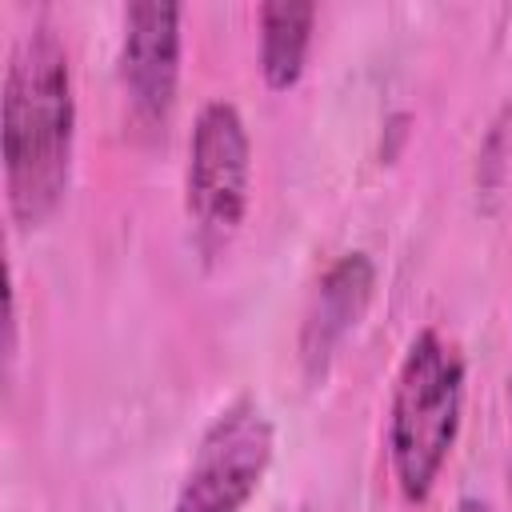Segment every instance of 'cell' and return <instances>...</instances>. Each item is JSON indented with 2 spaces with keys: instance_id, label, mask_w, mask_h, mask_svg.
I'll use <instances>...</instances> for the list:
<instances>
[{
  "instance_id": "7",
  "label": "cell",
  "mask_w": 512,
  "mask_h": 512,
  "mask_svg": "<svg viewBox=\"0 0 512 512\" xmlns=\"http://www.w3.org/2000/svg\"><path fill=\"white\" fill-rule=\"evenodd\" d=\"M312 24H316V4L304 0L260 4V72L268 88L284 92L304 76Z\"/></svg>"
},
{
  "instance_id": "6",
  "label": "cell",
  "mask_w": 512,
  "mask_h": 512,
  "mask_svg": "<svg viewBox=\"0 0 512 512\" xmlns=\"http://www.w3.org/2000/svg\"><path fill=\"white\" fill-rule=\"evenodd\" d=\"M372 292H376V264L364 248L340 252L324 268L300 324V368L308 380H324L332 356L368 312Z\"/></svg>"
},
{
  "instance_id": "4",
  "label": "cell",
  "mask_w": 512,
  "mask_h": 512,
  "mask_svg": "<svg viewBox=\"0 0 512 512\" xmlns=\"http://www.w3.org/2000/svg\"><path fill=\"white\" fill-rule=\"evenodd\" d=\"M276 428L260 400L236 396L200 436L192 464L176 488L172 512H244L268 476Z\"/></svg>"
},
{
  "instance_id": "1",
  "label": "cell",
  "mask_w": 512,
  "mask_h": 512,
  "mask_svg": "<svg viewBox=\"0 0 512 512\" xmlns=\"http://www.w3.org/2000/svg\"><path fill=\"white\" fill-rule=\"evenodd\" d=\"M76 148V92L68 48L48 20L24 28L4 68V200L20 228H40L64 200Z\"/></svg>"
},
{
  "instance_id": "3",
  "label": "cell",
  "mask_w": 512,
  "mask_h": 512,
  "mask_svg": "<svg viewBox=\"0 0 512 512\" xmlns=\"http://www.w3.org/2000/svg\"><path fill=\"white\" fill-rule=\"evenodd\" d=\"M252 140L240 108L224 96L196 112L184 164V212L196 228L200 252H220L248 216Z\"/></svg>"
},
{
  "instance_id": "5",
  "label": "cell",
  "mask_w": 512,
  "mask_h": 512,
  "mask_svg": "<svg viewBox=\"0 0 512 512\" xmlns=\"http://www.w3.org/2000/svg\"><path fill=\"white\" fill-rule=\"evenodd\" d=\"M184 8L168 0H144L124 8L120 36V88L140 124H164L180 88V32Z\"/></svg>"
},
{
  "instance_id": "9",
  "label": "cell",
  "mask_w": 512,
  "mask_h": 512,
  "mask_svg": "<svg viewBox=\"0 0 512 512\" xmlns=\"http://www.w3.org/2000/svg\"><path fill=\"white\" fill-rule=\"evenodd\" d=\"M508 408H512V368H508ZM508 440H512V416H508ZM508 488H512V448H508Z\"/></svg>"
},
{
  "instance_id": "2",
  "label": "cell",
  "mask_w": 512,
  "mask_h": 512,
  "mask_svg": "<svg viewBox=\"0 0 512 512\" xmlns=\"http://www.w3.org/2000/svg\"><path fill=\"white\" fill-rule=\"evenodd\" d=\"M464 412V356L436 332L420 328L396 368L388 400V468L408 504H424L448 464Z\"/></svg>"
},
{
  "instance_id": "10",
  "label": "cell",
  "mask_w": 512,
  "mask_h": 512,
  "mask_svg": "<svg viewBox=\"0 0 512 512\" xmlns=\"http://www.w3.org/2000/svg\"><path fill=\"white\" fill-rule=\"evenodd\" d=\"M304 512H308V508H304Z\"/></svg>"
},
{
  "instance_id": "8",
  "label": "cell",
  "mask_w": 512,
  "mask_h": 512,
  "mask_svg": "<svg viewBox=\"0 0 512 512\" xmlns=\"http://www.w3.org/2000/svg\"><path fill=\"white\" fill-rule=\"evenodd\" d=\"M452 512H492V504H488L484 496H460Z\"/></svg>"
}]
</instances>
